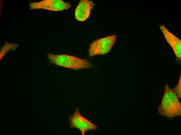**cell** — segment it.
I'll return each instance as SVG.
<instances>
[{"instance_id": "cell-1", "label": "cell", "mask_w": 181, "mask_h": 135, "mask_svg": "<svg viewBox=\"0 0 181 135\" xmlns=\"http://www.w3.org/2000/svg\"><path fill=\"white\" fill-rule=\"evenodd\" d=\"M159 113L169 118L181 115V104L176 94L166 83L161 102L158 107Z\"/></svg>"}, {"instance_id": "cell-2", "label": "cell", "mask_w": 181, "mask_h": 135, "mask_svg": "<svg viewBox=\"0 0 181 135\" xmlns=\"http://www.w3.org/2000/svg\"><path fill=\"white\" fill-rule=\"evenodd\" d=\"M47 58L56 65L75 70L92 67V65L86 59L66 54L48 53Z\"/></svg>"}, {"instance_id": "cell-3", "label": "cell", "mask_w": 181, "mask_h": 135, "mask_svg": "<svg viewBox=\"0 0 181 135\" xmlns=\"http://www.w3.org/2000/svg\"><path fill=\"white\" fill-rule=\"evenodd\" d=\"M116 38V36L114 35L94 40L89 46V56L92 57L107 53L115 42Z\"/></svg>"}, {"instance_id": "cell-4", "label": "cell", "mask_w": 181, "mask_h": 135, "mask_svg": "<svg viewBox=\"0 0 181 135\" xmlns=\"http://www.w3.org/2000/svg\"><path fill=\"white\" fill-rule=\"evenodd\" d=\"M70 128L78 129L82 135L85 134L88 131L95 130L98 127L95 125L82 116L79 111L78 108L73 114L69 118Z\"/></svg>"}, {"instance_id": "cell-5", "label": "cell", "mask_w": 181, "mask_h": 135, "mask_svg": "<svg viewBox=\"0 0 181 135\" xmlns=\"http://www.w3.org/2000/svg\"><path fill=\"white\" fill-rule=\"evenodd\" d=\"M71 6L69 3L61 0H44L29 4L31 10L42 9L55 11L67 10Z\"/></svg>"}, {"instance_id": "cell-6", "label": "cell", "mask_w": 181, "mask_h": 135, "mask_svg": "<svg viewBox=\"0 0 181 135\" xmlns=\"http://www.w3.org/2000/svg\"><path fill=\"white\" fill-rule=\"evenodd\" d=\"M160 28L166 40L172 47L177 59L181 61V41L163 25Z\"/></svg>"}, {"instance_id": "cell-7", "label": "cell", "mask_w": 181, "mask_h": 135, "mask_svg": "<svg viewBox=\"0 0 181 135\" xmlns=\"http://www.w3.org/2000/svg\"><path fill=\"white\" fill-rule=\"evenodd\" d=\"M94 5L92 1L88 0L81 1L75 10L76 19L81 21L86 20L89 17L91 10Z\"/></svg>"}, {"instance_id": "cell-8", "label": "cell", "mask_w": 181, "mask_h": 135, "mask_svg": "<svg viewBox=\"0 0 181 135\" xmlns=\"http://www.w3.org/2000/svg\"><path fill=\"white\" fill-rule=\"evenodd\" d=\"M17 45L13 43H6L1 49L0 53V59L6 54L11 49L15 48Z\"/></svg>"}, {"instance_id": "cell-9", "label": "cell", "mask_w": 181, "mask_h": 135, "mask_svg": "<svg viewBox=\"0 0 181 135\" xmlns=\"http://www.w3.org/2000/svg\"><path fill=\"white\" fill-rule=\"evenodd\" d=\"M181 74L178 83L172 89V91L176 94L179 98L181 97Z\"/></svg>"}]
</instances>
